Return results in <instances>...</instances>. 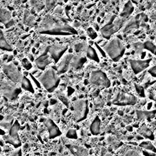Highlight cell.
<instances>
[{
    "instance_id": "6da1fadb",
    "label": "cell",
    "mask_w": 156,
    "mask_h": 156,
    "mask_svg": "<svg viewBox=\"0 0 156 156\" xmlns=\"http://www.w3.org/2000/svg\"><path fill=\"white\" fill-rule=\"evenodd\" d=\"M37 31L41 34L57 36L77 34V31L73 26L51 15H46L42 18Z\"/></svg>"
},
{
    "instance_id": "7a4b0ae2",
    "label": "cell",
    "mask_w": 156,
    "mask_h": 156,
    "mask_svg": "<svg viewBox=\"0 0 156 156\" xmlns=\"http://www.w3.org/2000/svg\"><path fill=\"white\" fill-rule=\"evenodd\" d=\"M38 80L48 92L52 93L59 85L60 78L57 72L50 68L38 77Z\"/></svg>"
},
{
    "instance_id": "3957f363",
    "label": "cell",
    "mask_w": 156,
    "mask_h": 156,
    "mask_svg": "<svg viewBox=\"0 0 156 156\" xmlns=\"http://www.w3.org/2000/svg\"><path fill=\"white\" fill-rule=\"evenodd\" d=\"M105 53L114 62H117L124 54L126 48L121 40L118 38L111 40L104 47Z\"/></svg>"
},
{
    "instance_id": "277c9868",
    "label": "cell",
    "mask_w": 156,
    "mask_h": 156,
    "mask_svg": "<svg viewBox=\"0 0 156 156\" xmlns=\"http://www.w3.org/2000/svg\"><path fill=\"white\" fill-rule=\"evenodd\" d=\"M124 21V18H118L116 15H113L107 23L100 29L103 37L107 40L110 39L111 36L122 27Z\"/></svg>"
},
{
    "instance_id": "5b68a950",
    "label": "cell",
    "mask_w": 156,
    "mask_h": 156,
    "mask_svg": "<svg viewBox=\"0 0 156 156\" xmlns=\"http://www.w3.org/2000/svg\"><path fill=\"white\" fill-rule=\"evenodd\" d=\"M0 92L2 95L9 100L16 99L21 92V89L16 83L10 80H0Z\"/></svg>"
},
{
    "instance_id": "8992f818",
    "label": "cell",
    "mask_w": 156,
    "mask_h": 156,
    "mask_svg": "<svg viewBox=\"0 0 156 156\" xmlns=\"http://www.w3.org/2000/svg\"><path fill=\"white\" fill-rule=\"evenodd\" d=\"M20 129V124L19 122L16 120L9 130V133L3 136V139L5 143L12 144L16 149L20 148L21 145V140L18 135Z\"/></svg>"
},
{
    "instance_id": "52a82bcc",
    "label": "cell",
    "mask_w": 156,
    "mask_h": 156,
    "mask_svg": "<svg viewBox=\"0 0 156 156\" xmlns=\"http://www.w3.org/2000/svg\"><path fill=\"white\" fill-rule=\"evenodd\" d=\"M88 111V104L87 99H77L74 102V116L77 122H80L86 119Z\"/></svg>"
},
{
    "instance_id": "ba28073f",
    "label": "cell",
    "mask_w": 156,
    "mask_h": 156,
    "mask_svg": "<svg viewBox=\"0 0 156 156\" xmlns=\"http://www.w3.org/2000/svg\"><path fill=\"white\" fill-rule=\"evenodd\" d=\"M2 69L5 75L10 81L15 83L21 82L23 76L13 63H5L2 65Z\"/></svg>"
},
{
    "instance_id": "9c48e42d",
    "label": "cell",
    "mask_w": 156,
    "mask_h": 156,
    "mask_svg": "<svg viewBox=\"0 0 156 156\" xmlns=\"http://www.w3.org/2000/svg\"><path fill=\"white\" fill-rule=\"evenodd\" d=\"M148 21V16L144 13H140L132 18L125 25L122 32H129L133 29H138L140 26L144 27L145 23Z\"/></svg>"
},
{
    "instance_id": "30bf717a",
    "label": "cell",
    "mask_w": 156,
    "mask_h": 156,
    "mask_svg": "<svg viewBox=\"0 0 156 156\" xmlns=\"http://www.w3.org/2000/svg\"><path fill=\"white\" fill-rule=\"evenodd\" d=\"M90 82L93 85L105 88H108L111 84L107 74L99 69L91 71L90 76Z\"/></svg>"
},
{
    "instance_id": "8fae6325",
    "label": "cell",
    "mask_w": 156,
    "mask_h": 156,
    "mask_svg": "<svg viewBox=\"0 0 156 156\" xmlns=\"http://www.w3.org/2000/svg\"><path fill=\"white\" fill-rule=\"evenodd\" d=\"M137 102V98L133 94L126 92H118L114 97L112 104L116 105H133Z\"/></svg>"
},
{
    "instance_id": "7c38bea8",
    "label": "cell",
    "mask_w": 156,
    "mask_h": 156,
    "mask_svg": "<svg viewBox=\"0 0 156 156\" xmlns=\"http://www.w3.org/2000/svg\"><path fill=\"white\" fill-rule=\"evenodd\" d=\"M48 48L51 58L55 62V63H57L64 53L67 51L68 46V45L52 44L48 46Z\"/></svg>"
},
{
    "instance_id": "4fadbf2b",
    "label": "cell",
    "mask_w": 156,
    "mask_h": 156,
    "mask_svg": "<svg viewBox=\"0 0 156 156\" xmlns=\"http://www.w3.org/2000/svg\"><path fill=\"white\" fill-rule=\"evenodd\" d=\"M51 58L48 52V46L45 47L41 53L35 59V63L37 68L41 70H44L46 67L51 63Z\"/></svg>"
},
{
    "instance_id": "5bb4252c",
    "label": "cell",
    "mask_w": 156,
    "mask_h": 156,
    "mask_svg": "<svg viewBox=\"0 0 156 156\" xmlns=\"http://www.w3.org/2000/svg\"><path fill=\"white\" fill-rule=\"evenodd\" d=\"M151 58L146 60H130L129 63L135 74H138L149 67Z\"/></svg>"
},
{
    "instance_id": "9a60e30c",
    "label": "cell",
    "mask_w": 156,
    "mask_h": 156,
    "mask_svg": "<svg viewBox=\"0 0 156 156\" xmlns=\"http://www.w3.org/2000/svg\"><path fill=\"white\" fill-rule=\"evenodd\" d=\"M73 55V54L69 53L62 57L57 67V73L58 75L64 74L68 70Z\"/></svg>"
},
{
    "instance_id": "2e32d148",
    "label": "cell",
    "mask_w": 156,
    "mask_h": 156,
    "mask_svg": "<svg viewBox=\"0 0 156 156\" xmlns=\"http://www.w3.org/2000/svg\"><path fill=\"white\" fill-rule=\"evenodd\" d=\"M0 23L3 24L5 28H10L15 24L11 12L6 9L0 7Z\"/></svg>"
},
{
    "instance_id": "e0dca14e",
    "label": "cell",
    "mask_w": 156,
    "mask_h": 156,
    "mask_svg": "<svg viewBox=\"0 0 156 156\" xmlns=\"http://www.w3.org/2000/svg\"><path fill=\"white\" fill-rule=\"evenodd\" d=\"M44 122V125L48 129L49 132V137L50 139L55 138L62 134V132L59 129L58 127L51 119H46Z\"/></svg>"
},
{
    "instance_id": "ac0fdd59",
    "label": "cell",
    "mask_w": 156,
    "mask_h": 156,
    "mask_svg": "<svg viewBox=\"0 0 156 156\" xmlns=\"http://www.w3.org/2000/svg\"><path fill=\"white\" fill-rule=\"evenodd\" d=\"M66 146L74 156H89L88 151L82 146L72 144H66Z\"/></svg>"
},
{
    "instance_id": "d6986e66",
    "label": "cell",
    "mask_w": 156,
    "mask_h": 156,
    "mask_svg": "<svg viewBox=\"0 0 156 156\" xmlns=\"http://www.w3.org/2000/svg\"><path fill=\"white\" fill-rule=\"evenodd\" d=\"M87 62V58L80 54L73 55L71 61L70 66L74 69H79L82 68L84 63Z\"/></svg>"
},
{
    "instance_id": "ffe728a7",
    "label": "cell",
    "mask_w": 156,
    "mask_h": 156,
    "mask_svg": "<svg viewBox=\"0 0 156 156\" xmlns=\"http://www.w3.org/2000/svg\"><path fill=\"white\" fill-rule=\"evenodd\" d=\"M136 114L138 119L143 120L147 119L150 121L151 119L154 118L156 115V110H151V111H145V110H136Z\"/></svg>"
},
{
    "instance_id": "44dd1931",
    "label": "cell",
    "mask_w": 156,
    "mask_h": 156,
    "mask_svg": "<svg viewBox=\"0 0 156 156\" xmlns=\"http://www.w3.org/2000/svg\"><path fill=\"white\" fill-rule=\"evenodd\" d=\"M133 10L134 7L132 2L130 1H129L124 4V8L120 13V16L124 19L127 18L133 13Z\"/></svg>"
},
{
    "instance_id": "7402d4cb",
    "label": "cell",
    "mask_w": 156,
    "mask_h": 156,
    "mask_svg": "<svg viewBox=\"0 0 156 156\" xmlns=\"http://www.w3.org/2000/svg\"><path fill=\"white\" fill-rule=\"evenodd\" d=\"M138 132L140 135L143 136L145 138H147L151 140H154L155 139V136L152 131L147 126H141L138 129Z\"/></svg>"
},
{
    "instance_id": "603a6c76",
    "label": "cell",
    "mask_w": 156,
    "mask_h": 156,
    "mask_svg": "<svg viewBox=\"0 0 156 156\" xmlns=\"http://www.w3.org/2000/svg\"><path fill=\"white\" fill-rule=\"evenodd\" d=\"M90 131L94 135H97L101 131V119L99 116H96L90 125Z\"/></svg>"
},
{
    "instance_id": "cb8c5ba5",
    "label": "cell",
    "mask_w": 156,
    "mask_h": 156,
    "mask_svg": "<svg viewBox=\"0 0 156 156\" xmlns=\"http://www.w3.org/2000/svg\"><path fill=\"white\" fill-rule=\"evenodd\" d=\"M0 49L9 52L13 50L12 47L6 40L4 32L1 29H0Z\"/></svg>"
},
{
    "instance_id": "d4e9b609",
    "label": "cell",
    "mask_w": 156,
    "mask_h": 156,
    "mask_svg": "<svg viewBox=\"0 0 156 156\" xmlns=\"http://www.w3.org/2000/svg\"><path fill=\"white\" fill-rule=\"evenodd\" d=\"M23 22L25 24L29 26H34L36 24V20L35 16L27 10H26L24 13Z\"/></svg>"
},
{
    "instance_id": "484cf974",
    "label": "cell",
    "mask_w": 156,
    "mask_h": 156,
    "mask_svg": "<svg viewBox=\"0 0 156 156\" xmlns=\"http://www.w3.org/2000/svg\"><path fill=\"white\" fill-rule=\"evenodd\" d=\"M13 121H14V119L13 116L10 115H7L5 116L2 119V120L0 122V126L4 129L9 130L14 123Z\"/></svg>"
},
{
    "instance_id": "4316f807",
    "label": "cell",
    "mask_w": 156,
    "mask_h": 156,
    "mask_svg": "<svg viewBox=\"0 0 156 156\" xmlns=\"http://www.w3.org/2000/svg\"><path fill=\"white\" fill-rule=\"evenodd\" d=\"M86 55L87 57L90 60H92L96 62H99V56L94 48H93L91 46L88 45L87 49L86 51Z\"/></svg>"
},
{
    "instance_id": "83f0119b",
    "label": "cell",
    "mask_w": 156,
    "mask_h": 156,
    "mask_svg": "<svg viewBox=\"0 0 156 156\" xmlns=\"http://www.w3.org/2000/svg\"><path fill=\"white\" fill-rule=\"evenodd\" d=\"M21 88L29 92H30L32 93H34V89L33 85L30 80L26 76H23L21 82Z\"/></svg>"
},
{
    "instance_id": "f1b7e54d",
    "label": "cell",
    "mask_w": 156,
    "mask_h": 156,
    "mask_svg": "<svg viewBox=\"0 0 156 156\" xmlns=\"http://www.w3.org/2000/svg\"><path fill=\"white\" fill-rule=\"evenodd\" d=\"M140 147L146 149V151H151L152 152H156V147L152 144V143L148 141H143L139 144Z\"/></svg>"
},
{
    "instance_id": "f546056e",
    "label": "cell",
    "mask_w": 156,
    "mask_h": 156,
    "mask_svg": "<svg viewBox=\"0 0 156 156\" xmlns=\"http://www.w3.org/2000/svg\"><path fill=\"white\" fill-rule=\"evenodd\" d=\"M143 46H144V49H146L149 51L153 54L156 55V46L152 41L149 40L146 41L143 43Z\"/></svg>"
},
{
    "instance_id": "4dcf8cb0",
    "label": "cell",
    "mask_w": 156,
    "mask_h": 156,
    "mask_svg": "<svg viewBox=\"0 0 156 156\" xmlns=\"http://www.w3.org/2000/svg\"><path fill=\"white\" fill-rule=\"evenodd\" d=\"M107 141L109 144H110L111 146H112V147L115 148H118L121 145V142L113 136H108L107 139Z\"/></svg>"
},
{
    "instance_id": "1f68e13d",
    "label": "cell",
    "mask_w": 156,
    "mask_h": 156,
    "mask_svg": "<svg viewBox=\"0 0 156 156\" xmlns=\"http://www.w3.org/2000/svg\"><path fill=\"white\" fill-rule=\"evenodd\" d=\"M88 45L87 44V43H84V42H81V43H77L74 45V51L76 52H82V51H86L88 48Z\"/></svg>"
},
{
    "instance_id": "d6a6232c",
    "label": "cell",
    "mask_w": 156,
    "mask_h": 156,
    "mask_svg": "<svg viewBox=\"0 0 156 156\" xmlns=\"http://www.w3.org/2000/svg\"><path fill=\"white\" fill-rule=\"evenodd\" d=\"M66 136L69 139L76 140L77 138V133L76 130L74 129H69L66 133Z\"/></svg>"
},
{
    "instance_id": "836d02e7",
    "label": "cell",
    "mask_w": 156,
    "mask_h": 156,
    "mask_svg": "<svg viewBox=\"0 0 156 156\" xmlns=\"http://www.w3.org/2000/svg\"><path fill=\"white\" fill-rule=\"evenodd\" d=\"M133 48L135 51V53L137 54H141L142 53L143 49H144L143 43L141 42H136L133 44Z\"/></svg>"
},
{
    "instance_id": "e575fe53",
    "label": "cell",
    "mask_w": 156,
    "mask_h": 156,
    "mask_svg": "<svg viewBox=\"0 0 156 156\" xmlns=\"http://www.w3.org/2000/svg\"><path fill=\"white\" fill-rule=\"evenodd\" d=\"M30 4H32L31 5L34 6L35 9H37L38 10H41L44 6V4L41 2V1H32L30 2Z\"/></svg>"
},
{
    "instance_id": "d590c367",
    "label": "cell",
    "mask_w": 156,
    "mask_h": 156,
    "mask_svg": "<svg viewBox=\"0 0 156 156\" xmlns=\"http://www.w3.org/2000/svg\"><path fill=\"white\" fill-rule=\"evenodd\" d=\"M135 88L136 91L137 92L138 94L140 96H141V97H144V96H145L144 88H143L142 86H141L140 85L135 83Z\"/></svg>"
},
{
    "instance_id": "8d00e7d4",
    "label": "cell",
    "mask_w": 156,
    "mask_h": 156,
    "mask_svg": "<svg viewBox=\"0 0 156 156\" xmlns=\"http://www.w3.org/2000/svg\"><path fill=\"white\" fill-rule=\"evenodd\" d=\"M87 33L88 34V35L89 36V37L93 40V39H95L96 38L98 35H97V33L96 32V31L94 30V29H93L92 27H89L88 28L87 30Z\"/></svg>"
},
{
    "instance_id": "74e56055",
    "label": "cell",
    "mask_w": 156,
    "mask_h": 156,
    "mask_svg": "<svg viewBox=\"0 0 156 156\" xmlns=\"http://www.w3.org/2000/svg\"><path fill=\"white\" fill-rule=\"evenodd\" d=\"M22 65L25 69H30L32 68V65L27 58H24L22 60Z\"/></svg>"
},
{
    "instance_id": "f35d334b",
    "label": "cell",
    "mask_w": 156,
    "mask_h": 156,
    "mask_svg": "<svg viewBox=\"0 0 156 156\" xmlns=\"http://www.w3.org/2000/svg\"><path fill=\"white\" fill-rule=\"evenodd\" d=\"M124 156H142L141 155H140L138 152H136V151L134 150H129L127 151Z\"/></svg>"
},
{
    "instance_id": "ab89813d",
    "label": "cell",
    "mask_w": 156,
    "mask_h": 156,
    "mask_svg": "<svg viewBox=\"0 0 156 156\" xmlns=\"http://www.w3.org/2000/svg\"><path fill=\"white\" fill-rule=\"evenodd\" d=\"M55 1H47L46 2V7L48 9V10H51V9L53 8V7L55 5Z\"/></svg>"
},
{
    "instance_id": "60d3db41",
    "label": "cell",
    "mask_w": 156,
    "mask_h": 156,
    "mask_svg": "<svg viewBox=\"0 0 156 156\" xmlns=\"http://www.w3.org/2000/svg\"><path fill=\"white\" fill-rule=\"evenodd\" d=\"M9 156H22V151L20 148L16 149Z\"/></svg>"
},
{
    "instance_id": "b9f144b4",
    "label": "cell",
    "mask_w": 156,
    "mask_h": 156,
    "mask_svg": "<svg viewBox=\"0 0 156 156\" xmlns=\"http://www.w3.org/2000/svg\"><path fill=\"white\" fill-rule=\"evenodd\" d=\"M148 73L154 77L156 78V65L151 67L148 69Z\"/></svg>"
},
{
    "instance_id": "7bdbcfd3",
    "label": "cell",
    "mask_w": 156,
    "mask_h": 156,
    "mask_svg": "<svg viewBox=\"0 0 156 156\" xmlns=\"http://www.w3.org/2000/svg\"><path fill=\"white\" fill-rule=\"evenodd\" d=\"M143 153L145 156H156L155 153L148 151H143Z\"/></svg>"
},
{
    "instance_id": "ee69618b",
    "label": "cell",
    "mask_w": 156,
    "mask_h": 156,
    "mask_svg": "<svg viewBox=\"0 0 156 156\" xmlns=\"http://www.w3.org/2000/svg\"><path fill=\"white\" fill-rule=\"evenodd\" d=\"M101 156H112V155L110 153H108L105 148H102L101 152Z\"/></svg>"
},
{
    "instance_id": "f6af8a7d",
    "label": "cell",
    "mask_w": 156,
    "mask_h": 156,
    "mask_svg": "<svg viewBox=\"0 0 156 156\" xmlns=\"http://www.w3.org/2000/svg\"><path fill=\"white\" fill-rule=\"evenodd\" d=\"M63 11V9L61 7H57L55 10V13H61Z\"/></svg>"
},
{
    "instance_id": "bcb514c9",
    "label": "cell",
    "mask_w": 156,
    "mask_h": 156,
    "mask_svg": "<svg viewBox=\"0 0 156 156\" xmlns=\"http://www.w3.org/2000/svg\"><path fill=\"white\" fill-rule=\"evenodd\" d=\"M151 18L153 20H156V11H154L151 13Z\"/></svg>"
},
{
    "instance_id": "7dc6e473",
    "label": "cell",
    "mask_w": 156,
    "mask_h": 156,
    "mask_svg": "<svg viewBox=\"0 0 156 156\" xmlns=\"http://www.w3.org/2000/svg\"><path fill=\"white\" fill-rule=\"evenodd\" d=\"M126 129H127V130H129V131H130V132L132 131V127L131 126H127V127H126Z\"/></svg>"
},
{
    "instance_id": "c3c4849f",
    "label": "cell",
    "mask_w": 156,
    "mask_h": 156,
    "mask_svg": "<svg viewBox=\"0 0 156 156\" xmlns=\"http://www.w3.org/2000/svg\"><path fill=\"white\" fill-rule=\"evenodd\" d=\"M136 138H137L138 140H142V139H143V137H142L141 135H138L136 136Z\"/></svg>"
},
{
    "instance_id": "681fc988",
    "label": "cell",
    "mask_w": 156,
    "mask_h": 156,
    "mask_svg": "<svg viewBox=\"0 0 156 156\" xmlns=\"http://www.w3.org/2000/svg\"><path fill=\"white\" fill-rule=\"evenodd\" d=\"M94 27H95V29H96V30H99V27H98V26L97 25V24H94Z\"/></svg>"
},
{
    "instance_id": "f907efd6",
    "label": "cell",
    "mask_w": 156,
    "mask_h": 156,
    "mask_svg": "<svg viewBox=\"0 0 156 156\" xmlns=\"http://www.w3.org/2000/svg\"><path fill=\"white\" fill-rule=\"evenodd\" d=\"M117 38H118V39H119V40H121V39H122V36H121L120 35H117Z\"/></svg>"
},
{
    "instance_id": "816d5d0a",
    "label": "cell",
    "mask_w": 156,
    "mask_h": 156,
    "mask_svg": "<svg viewBox=\"0 0 156 156\" xmlns=\"http://www.w3.org/2000/svg\"><path fill=\"white\" fill-rule=\"evenodd\" d=\"M121 111H119V112H118V113H119L120 115H122L123 113H121Z\"/></svg>"
},
{
    "instance_id": "f5cc1de1",
    "label": "cell",
    "mask_w": 156,
    "mask_h": 156,
    "mask_svg": "<svg viewBox=\"0 0 156 156\" xmlns=\"http://www.w3.org/2000/svg\"><path fill=\"white\" fill-rule=\"evenodd\" d=\"M155 146H156V140H155Z\"/></svg>"
},
{
    "instance_id": "db71d44e",
    "label": "cell",
    "mask_w": 156,
    "mask_h": 156,
    "mask_svg": "<svg viewBox=\"0 0 156 156\" xmlns=\"http://www.w3.org/2000/svg\"><path fill=\"white\" fill-rule=\"evenodd\" d=\"M0 98H1V94H0Z\"/></svg>"
},
{
    "instance_id": "11a10c76",
    "label": "cell",
    "mask_w": 156,
    "mask_h": 156,
    "mask_svg": "<svg viewBox=\"0 0 156 156\" xmlns=\"http://www.w3.org/2000/svg\"><path fill=\"white\" fill-rule=\"evenodd\" d=\"M0 55H1V52H0Z\"/></svg>"
}]
</instances>
